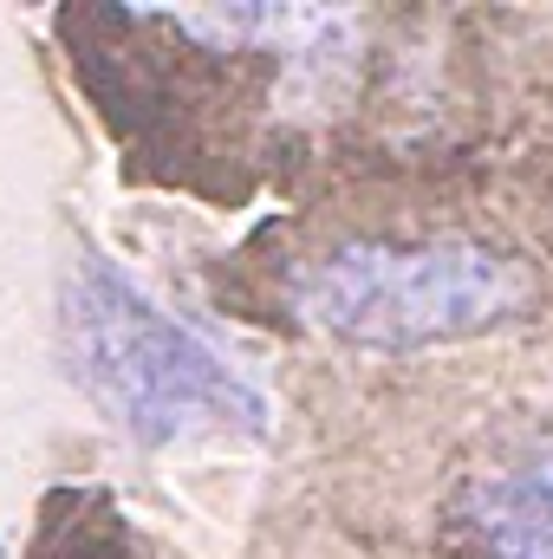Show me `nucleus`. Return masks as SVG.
<instances>
[{
    "instance_id": "1",
    "label": "nucleus",
    "mask_w": 553,
    "mask_h": 559,
    "mask_svg": "<svg viewBox=\"0 0 553 559\" xmlns=\"http://www.w3.org/2000/svg\"><path fill=\"white\" fill-rule=\"evenodd\" d=\"M66 358L92 404L143 442H196V436H261V391L202 345L183 319H169L131 274L85 254L59 293Z\"/></svg>"
},
{
    "instance_id": "2",
    "label": "nucleus",
    "mask_w": 553,
    "mask_h": 559,
    "mask_svg": "<svg viewBox=\"0 0 553 559\" xmlns=\"http://www.w3.org/2000/svg\"><path fill=\"white\" fill-rule=\"evenodd\" d=\"M299 319L358 352H423L528 312L534 274L482 241H345L299 286Z\"/></svg>"
},
{
    "instance_id": "3",
    "label": "nucleus",
    "mask_w": 553,
    "mask_h": 559,
    "mask_svg": "<svg viewBox=\"0 0 553 559\" xmlns=\"http://www.w3.org/2000/svg\"><path fill=\"white\" fill-rule=\"evenodd\" d=\"M456 527L475 559H553V449L475 481L456 501Z\"/></svg>"
},
{
    "instance_id": "4",
    "label": "nucleus",
    "mask_w": 553,
    "mask_h": 559,
    "mask_svg": "<svg viewBox=\"0 0 553 559\" xmlns=\"http://www.w3.org/2000/svg\"><path fill=\"white\" fill-rule=\"evenodd\" d=\"M39 559H156L105 488H59L52 514H39Z\"/></svg>"
}]
</instances>
